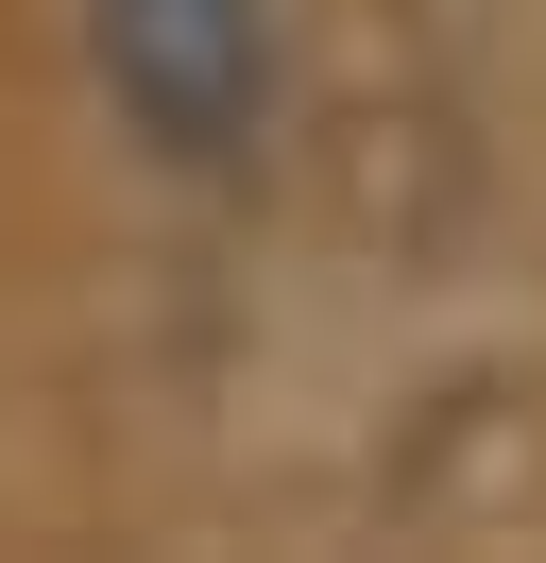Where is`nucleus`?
<instances>
[{
	"label": "nucleus",
	"mask_w": 546,
	"mask_h": 563,
	"mask_svg": "<svg viewBox=\"0 0 546 563\" xmlns=\"http://www.w3.org/2000/svg\"><path fill=\"white\" fill-rule=\"evenodd\" d=\"M86 52L171 172H239L273 120V0H86Z\"/></svg>",
	"instance_id": "nucleus-1"
}]
</instances>
